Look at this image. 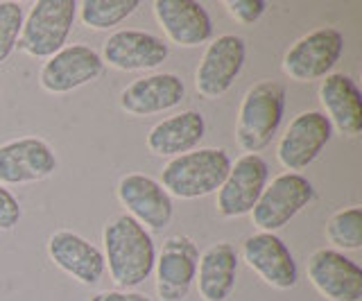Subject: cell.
I'll use <instances>...</instances> for the list:
<instances>
[{
    "label": "cell",
    "mask_w": 362,
    "mask_h": 301,
    "mask_svg": "<svg viewBox=\"0 0 362 301\" xmlns=\"http://www.w3.org/2000/svg\"><path fill=\"white\" fill-rule=\"evenodd\" d=\"M25 20V9L14 0L0 3V64L9 59V54L18 46V37Z\"/></svg>",
    "instance_id": "25"
},
{
    "label": "cell",
    "mask_w": 362,
    "mask_h": 301,
    "mask_svg": "<svg viewBox=\"0 0 362 301\" xmlns=\"http://www.w3.org/2000/svg\"><path fill=\"white\" fill-rule=\"evenodd\" d=\"M186 98V84L177 73H154L134 80L122 88L120 109L129 116H154L179 107Z\"/></svg>",
    "instance_id": "17"
},
{
    "label": "cell",
    "mask_w": 362,
    "mask_h": 301,
    "mask_svg": "<svg viewBox=\"0 0 362 301\" xmlns=\"http://www.w3.org/2000/svg\"><path fill=\"white\" fill-rule=\"evenodd\" d=\"M231 170V157L222 148H199L170 159L161 170V184L170 197L199 199L218 193Z\"/></svg>",
    "instance_id": "2"
},
{
    "label": "cell",
    "mask_w": 362,
    "mask_h": 301,
    "mask_svg": "<svg viewBox=\"0 0 362 301\" xmlns=\"http://www.w3.org/2000/svg\"><path fill=\"white\" fill-rule=\"evenodd\" d=\"M45 249H48L50 261L79 283L95 285L105 276V256H102V252L93 242H88L84 236H79L75 231H54L48 238Z\"/></svg>",
    "instance_id": "19"
},
{
    "label": "cell",
    "mask_w": 362,
    "mask_h": 301,
    "mask_svg": "<svg viewBox=\"0 0 362 301\" xmlns=\"http://www.w3.org/2000/svg\"><path fill=\"white\" fill-rule=\"evenodd\" d=\"M102 71H105V61L100 52L84 43H73V46H64L43 64L39 84L45 93L62 95L95 82Z\"/></svg>",
    "instance_id": "12"
},
{
    "label": "cell",
    "mask_w": 362,
    "mask_h": 301,
    "mask_svg": "<svg viewBox=\"0 0 362 301\" xmlns=\"http://www.w3.org/2000/svg\"><path fill=\"white\" fill-rule=\"evenodd\" d=\"M170 54V46L152 32L143 30H118L102 46V61L111 69L136 73L158 69Z\"/></svg>",
    "instance_id": "15"
},
{
    "label": "cell",
    "mask_w": 362,
    "mask_h": 301,
    "mask_svg": "<svg viewBox=\"0 0 362 301\" xmlns=\"http://www.w3.org/2000/svg\"><path fill=\"white\" fill-rule=\"evenodd\" d=\"M23 218V208L18 199L7 186L0 184V231H11Z\"/></svg>",
    "instance_id": "27"
},
{
    "label": "cell",
    "mask_w": 362,
    "mask_h": 301,
    "mask_svg": "<svg viewBox=\"0 0 362 301\" xmlns=\"http://www.w3.org/2000/svg\"><path fill=\"white\" fill-rule=\"evenodd\" d=\"M141 7L139 0H84L77 3L79 18L90 30H111Z\"/></svg>",
    "instance_id": "23"
},
{
    "label": "cell",
    "mask_w": 362,
    "mask_h": 301,
    "mask_svg": "<svg viewBox=\"0 0 362 301\" xmlns=\"http://www.w3.org/2000/svg\"><path fill=\"white\" fill-rule=\"evenodd\" d=\"M326 238L333 247L356 252L362 247V206H349L331 216L326 225Z\"/></svg>",
    "instance_id": "24"
},
{
    "label": "cell",
    "mask_w": 362,
    "mask_h": 301,
    "mask_svg": "<svg viewBox=\"0 0 362 301\" xmlns=\"http://www.w3.org/2000/svg\"><path fill=\"white\" fill-rule=\"evenodd\" d=\"M243 259L263 281L276 290H290L299 281V267L290 247L276 233L258 231L243 242Z\"/></svg>",
    "instance_id": "16"
},
{
    "label": "cell",
    "mask_w": 362,
    "mask_h": 301,
    "mask_svg": "<svg viewBox=\"0 0 362 301\" xmlns=\"http://www.w3.org/2000/svg\"><path fill=\"white\" fill-rule=\"evenodd\" d=\"M247 59V46L243 37L222 35L209 43L195 71V88L202 98H222L240 75Z\"/></svg>",
    "instance_id": "9"
},
{
    "label": "cell",
    "mask_w": 362,
    "mask_h": 301,
    "mask_svg": "<svg viewBox=\"0 0 362 301\" xmlns=\"http://www.w3.org/2000/svg\"><path fill=\"white\" fill-rule=\"evenodd\" d=\"M75 18V0H39L23 20L18 48L34 59H50L66 46Z\"/></svg>",
    "instance_id": "4"
},
{
    "label": "cell",
    "mask_w": 362,
    "mask_h": 301,
    "mask_svg": "<svg viewBox=\"0 0 362 301\" xmlns=\"http://www.w3.org/2000/svg\"><path fill=\"white\" fill-rule=\"evenodd\" d=\"M57 154L43 138L21 136L0 145V184L21 186L48 179L54 175Z\"/></svg>",
    "instance_id": "13"
},
{
    "label": "cell",
    "mask_w": 362,
    "mask_h": 301,
    "mask_svg": "<svg viewBox=\"0 0 362 301\" xmlns=\"http://www.w3.org/2000/svg\"><path fill=\"white\" fill-rule=\"evenodd\" d=\"M322 114L331 120L333 129L346 138H358L362 131V95L354 77L331 73L320 84Z\"/></svg>",
    "instance_id": "20"
},
{
    "label": "cell",
    "mask_w": 362,
    "mask_h": 301,
    "mask_svg": "<svg viewBox=\"0 0 362 301\" xmlns=\"http://www.w3.org/2000/svg\"><path fill=\"white\" fill-rule=\"evenodd\" d=\"M154 18L168 41L184 48H195L213 37V20L197 0H156Z\"/></svg>",
    "instance_id": "18"
},
{
    "label": "cell",
    "mask_w": 362,
    "mask_h": 301,
    "mask_svg": "<svg viewBox=\"0 0 362 301\" xmlns=\"http://www.w3.org/2000/svg\"><path fill=\"white\" fill-rule=\"evenodd\" d=\"M344 54V35L337 28H320L303 35L283 54L281 69L294 82L324 80Z\"/></svg>",
    "instance_id": "5"
},
{
    "label": "cell",
    "mask_w": 362,
    "mask_h": 301,
    "mask_svg": "<svg viewBox=\"0 0 362 301\" xmlns=\"http://www.w3.org/2000/svg\"><path fill=\"white\" fill-rule=\"evenodd\" d=\"M204 136H206V120L199 111L188 109L156 122L147 134V150L156 157L175 159L197 150Z\"/></svg>",
    "instance_id": "21"
},
{
    "label": "cell",
    "mask_w": 362,
    "mask_h": 301,
    "mask_svg": "<svg viewBox=\"0 0 362 301\" xmlns=\"http://www.w3.org/2000/svg\"><path fill=\"white\" fill-rule=\"evenodd\" d=\"M267 177L269 168L260 154H243L240 159L231 161V170L215 197L218 216L231 220L252 213L260 193L267 186Z\"/></svg>",
    "instance_id": "7"
},
{
    "label": "cell",
    "mask_w": 362,
    "mask_h": 301,
    "mask_svg": "<svg viewBox=\"0 0 362 301\" xmlns=\"http://www.w3.org/2000/svg\"><path fill=\"white\" fill-rule=\"evenodd\" d=\"M90 301H152L141 293H132V290H102L90 297Z\"/></svg>",
    "instance_id": "28"
},
{
    "label": "cell",
    "mask_w": 362,
    "mask_h": 301,
    "mask_svg": "<svg viewBox=\"0 0 362 301\" xmlns=\"http://www.w3.org/2000/svg\"><path fill=\"white\" fill-rule=\"evenodd\" d=\"M118 199L127 208L139 225H143L150 233L163 231L175 216L173 197L165 193V188L158 184L154 177L129 172L118 182Z\"/></svg>",
    "instance_id": "10"
},
{
    "label": "cell",
    "mask_w": 362,
    "mask_h": 301,
    "mask_svg": "<svg viewBox=\"0 0 362 301\" xmlns=\"http://www.w3.org/2000/svg\"><path fill=\"white\" fill-rule=\"evenodd\" d=\"M310 283L328 301H360L362 299V270L337 249L322 247L310 254L305 263Z\"/></svg>",
    "instance_id": "14"
},
{
    "label": "cell",
    "mask_w": 362,
    "mask_h": 301,
    "mask_svg": "<svg viewBox=\"0 0 362 301\" xmlns=\"http://www.w3.org/2000/svg\"><path fill=\"white\" fill-rule=\"evenodd\" d=\"M286 114V86L265 80L245 93L235 122V141L247 154H258L272 143Z\"/></svg>",
    "instance_id": "3"
},
{
    "label": "cell",
    "mask_w": 362,
    "mask_h": 301,
    "mask_svg": "<svg viewBox=\"0 0 362 301\" xmlns=\"http://www.w3.org/2000/svg\"><path fill=\"white\" fill-rule=\"evenodd\" d=\"M333 138V125L322 111L294 116L276 145V159L286 170L299 172L320 157Z\"/></svg>",
    "instance_id": "8"
},
{
    "label": "cell",
    "mask_w": 362,
    "mask_h": 301,
    "mask_svg": "<svg viewBox=\"0 0 362 301\" xmlns=\"http://www.w3.org/2000/svg\"><path fill=\"white\" fill-rule=\"evenodd\" d=\"M199 249L188 236L165 238L161 252L156 254V295L161 301H186L197 278Z\"/></svg>",
    "instance_id": "11"
},
{
    "label": "cell",
    "mask_w": 362,
    "mask_h": 301,
    "mask_svg": "<svg viewBox=\"0 0 362 301\" xmlns=\"http://www.w3.org/2000/svg\"><path fill=\"white\" fill-rule=\"evenodd\" d=\"M315 199V188L301 172H283L272 179L252 208V225L263 233H274L301 213Z\"/></svg>",
    "instance_id": "6"
},
{
    "label": "cell",
    "mask_w": 362,
    "mask_h": 301,
    "mask_svg": "<svg viewBox=\"0 0 362 301\" xmlns=\"http://www.w3.org/2000/svg\"><path fill=\"white\" fill-rule=\"evenodd\" d=\"M229 16L240 25H254L265 14L267 3L265 0H226L224 3Z\"/></svg>",
    "instance_id": "26"
},
{
    "label": "cell",
    "mask_w": 362,
    "mask_h": 301,
    "mask_svg": "<svg viewBox=\"0 0 362 301\" xmlns=\"http://www.w3.org/2000/svg\"><path fill=\"white\" fill-rule=\"evenodd\" d=\"M238 252L231 242H215L199 256L197 290L204 301H226L235 290Z\"/></svg>",
    "instance_id": "22"
},
{
    "label": "cell",
    "mask_w": 362,
    "mask_h": 301,
    "mask_svg": "<svg viewBox=\"0 0 362 301\" xmlns=\"http://www.w3.org/2000/svg\"><path fill=\"white\" fill-rule=\"evenodd\" d=\"M102 244H105V252H102L105 265L109 267L111 281L118 285V290L141 285L154 272V238L132 216H113L102 229Z\"/></svg>",
    "instance_id": "1"
}]
</instances>
